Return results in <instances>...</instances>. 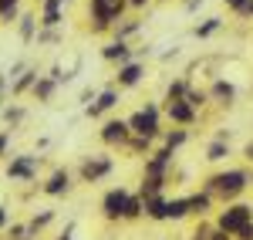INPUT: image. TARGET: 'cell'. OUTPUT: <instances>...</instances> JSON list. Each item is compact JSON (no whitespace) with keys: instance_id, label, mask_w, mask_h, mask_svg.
<instances>
[{"instance_id":"cell-1","label":"cell","mask_w":253,"mask_h":240,"mask_svg":"<svg viewBox=\"0 0 253 240\" xmlns=\"http://www.w3.org/2000/svg\"><path fill=\"white\" fill-rule=\"evenodd\" d=\"M199 190H206L216 200V206L236 203L253 190V169L250 166H219V169H213V173L203 176Z\"/></svg>"},{"instance_id":"cell-2","label":"cell","mask_w":253,"mask_h":240,"mask_svg":"<svg viewBox=\"0 0 253 240\" xmlns=\"http://www.w3.org/2000/svg\"><path fill=\"white\" fill-rule=\"evenodd\" d=\"M125 119H128V129H132L135 139L159 142L162 132H166V115H162V101L159 98H145L135 112H128Z\"/></svg>"},{"instance_id":"cell-3","label":"cell","mask_w":253,"mask_h":240,"mask_svg":"<svg viewBox=\"0 0 253 240\" xmlns=\"http://www.w3.org/2000/svg\"><path fill=\"white\" fill-rule=\"evenodd\" d=\"M88 7V17H91V24H88V31L95 34V38H112V27H115L122 17H128V3L125 0H88L84 3Z\"/></svg>"},{"instance_id":"cell-4","label":"cell","mask_w":253,"mask_h":240,"mask_svg":"<svg viewBox=\"0 0 253 240\" xmlns=\"http://www.w3.org/2000/svg\"><path fill=\"white\" fill-rule=\"evenodd\" d=\"M253 223V203L250 200H236V203H226V206H219L213 213V227L219 234H226V237H240L247 227Z\"/></svg>"},{"instance_id":"cell-5","label":"cell","mask_w":253,"mask_h":240,"mask_svg":"<svg viewBox=\"0 0 253 240\" xmlns=\"http://www.w3.org/2000/svg\"><path fill=\"white\" fill-rule=\"evenodd\" d=\"M115 156L108 152V149H101V152H91V156H81L78 169H75V180L81 186H98V183H105L112 173H115Z\"/></svg>"},{"instance_id":"cell-6","label":"cell","mask_w":253,"mask_h":240,"mask_svg":"<svg viewBox=\"0 0 253 240\" xmlns=\"http://www.w3.org/2000/svg\"><path fill=\"white\" fill-rule=\"evenodd\" d=\"M98 142H101L108 152H125L128 142H132L128 119H122V115H108V119H101V122H98Z\"/></svg>"},{"instance_id":"cell-7","label":"cell","mask_w":253,"mask_h":240,"mask_svg":"<svg viewBox=\"0 0 253 240\" xmlns=\"http://www.w3.org/2000/svg\"><path fill=\"white\" fill-rule=\"evenodd\" d=\"M44 169V156L41 152H17L10 156L7 166H3V176L10 183H34Z\"/></svg>"},{"instance_id":"cell-8","label":"cell","mask_w":253,"mask_h":240,"mask_svg":"<svg viewBox=\"0 0 253 240\" xmlns=\"http://www.w3.org/2000/svg\"><path fill=\"white\" fill-rule=\"evenodd\" d=\"M175 173V152L166 149V145H156L149 156H145V166H142V180H159V183H172Z\"/></svg>"},{"instance_id":"cell-9","label":"cell","mask_w":253,"mask_h":240,"mask_svg":"<svg viewBox=\"0 0 253 240\" xmlns=\"http://www.w3.org/2000/svg\"><path fill=\"white\" fill-rule=\"evenodd\" d=\"M128 196H132V190L128 186H112V190H105L101 193V200H98V213H101V220L105 223H122L125 220V206H128Z\"/></svg>"},{"instance_id":"cell-10","label":"cell","mask_w":253,"mask_h":240,"mask_svg":"<svg viewBox=\"0 0 253 240\" xmlns=\"http://www.w3.org/2000/svg\"><path fill=\"white\" fill-rule=\"evenodd\" d=\"M75 169H68V166H54L47 176H44V183H41L38 190L47 196V200H68L71 193H75Z\"/></svg>"},{"instance_id":"cell-11","label":"cell","mask_w":253,"mask_h":240,"mask_svg":"<svg viewBox=\"0 0 253 240\" xmlns=\"http://www.w3.org/2000/svg\"><path fill=\"white\" fill-rule=\"evenodd\" d=\"M118 101H122V92H118L115 85H105V88H98V98L91 105H84V119H108V115H115Z\"/></svg>"},{"instance_id":"cell-12","label":"cell","mask_w":253,"mask_h":240,"mask_svg":"<svg viewBox=\"0 0 253 240\" xmlns=\"http://www.w3.org/2000/svg\"><path fill=\"white\" fill-rule=\"evenodd\" d=\"M206 95H210V105H216V108H233L236 98H240V88H236L230 78H223V75H213L210 78V85H206Z\"/></svg>"},{"instance_id":"cell-13","label":"cell","mask_w":253,"mask_h":240,"mask_svg":"<svg viewBox=\"0 0 253 240\" xmlns=\"http://www.w3.org/2000/svg\"><path fill=\"white\" fill-rule=\"evenodd\" d=\"M162 115H166V125H172V129H193L196 122H199V112L186 98L162 101Z\"/></svg>"},{"instance_id":"cell-14","label":"cell","mask_w":253,"mask_h":240,"mask_svg":"<svg viewBox=\"0 0 253 240\" xmlns=\"http://www.w3.org/2000/svg\"><path fill=\"white\" fill-rule=\"evenodd\" d=\"M142 81H145V61H138V58H132L128 64H122V68H115V75H112V85H115L118 92H132Z\"/></svg>"},{"instance_id":"cell-15","label":"cell","mask_w":253,"mask_h":240,"mask_svg":"<svg viewBox=\"0 0 253 240\" xmlns=\"http://www.w3.org/2000/svg\"><path fill=\"white\" fill-rule=\"evenodd\" d=\"M98 54H101V61L105 64H112V68H122V64H128V61L135 58V48L132 44H125V41H101V48H98Z\"/></svg>"},{"instance_id":"cell-16","label":"cell","mask_w":253,"mask_h":240,"mask_svg":"<svg viewBox=\"0 0 253 240\" xmlns=\"http://www.w3.org/2000/svg\"><path fill=\"white\" fill-rule=\"evenodd\" d=\"M230 156H233L230 132H216L213 139L206 142V156H203V159L210 162V166H216V169H219V166H226V159H230Z\"/></svg>"},{"instance_id":"cell-17","label":"cell","mask_w":253,"mask_h":240,"mask_svg":"<svg viewBox=\"0 0 253 240\" xmlns=\"http://www.w3.org/2000/svg\"><path fill=\"white\" fill-rule=\"evenodd\" d=\"M186 200H189V220H213V213L219 210L216 200L206 193V190H193V193H186Z\"/></svg>"},{"instance_id":"cell-18","label":"cell","mask_w":253,"mask_h":240,"mask_svg":"<svg viewBox=\"0 0 253 240\" xmlns=\"http://www.w3.org/2000/svg\"><path fill=\"white\" fill-rule=\"evenodd\" d=\"M38 24L41 27H61L64 24V3L61 0H41L38 3Z\"/></svg>"},{"instance_id":"cell-19","label":"cell","mask_w":253,"mask_h":240,"mask_svg":"<svg viewBox=\"0 0 253 240\" xmlns=\"http://www.w3.org/2000/svg\"><path fill=\"white\" fill-rule=\"evenodd\" d=\"M142 31H145V20L135 17V14H128V17H122L115 27H112V38L125 41V44H135V38L142 34Z\"/></svg>"},{"instance_id":"cell-20","label":"cell","mask_w":253,"mask_h":240,"mask_svg":"<svg viewBox=\"0 0 253 240\" xmlns=\"http://www.w3.org/2000/svg\"><path fill=\"white\" fill-rule=\"evenodd\" d=\"M41 75H44V71H41L38 64H31V68H27L24 75H17V78L10 81V98H14V101H20L24 95H31V92H34V85H38V78H41Z\"/></svg>"},{"instance_id":"cell-21","label":"cell","mask_w":253,"mask_h":240,"mask_svg":"<svg viewBox=\"0 0 253 240\" xmlns=\"http://www.w3.org/2000/svg\"><path fill=\"white\" fill-rule=\"evenodd\" d=\"M193 142V129H172V125H166V132H162V139H159V145H166V149H172L175 156L186 149Z\"/></svg>"},{"instance_id":"cell-22","label":"cell","mask_w":253,"mask_h":240,"mask_svg":"<svg viewBox=\"0 0 253 240\" xmlns=\"http://www.w3.org/2000/svg\"><path fill=\"white\" fill-rule=\"evenodd\" d=\"M58 92H61V85H58V81L51 78V75H41L38 85H34V92H31V98L38 101V105H51Z\"/></svg>"},{"instance_id":"cell-23","label":"cell","mask_w":253,"mask_h":240,"mask_svg":"<svg viewBox=\"0 0 253 240\" xmlns=\"http://www.w3.org/2000/svg\"><path fill=\"white\" fill-rule=\"evenodd\" d=\"M27 115H31V112H27L24 101H7V105L0 108V119H3L7 129H20V125L27 122Z\"/></svg>"},{"instance_id":"cell-24","label":"cell","mask_w":253,"mask_h":240,"mask_svg":"<svg viewBox=\"0 0 253 240\" xmlns=\"http://www.w3.org/2000/svg\"><path fill=\"white\" fill-rule=\"evenodd\" d=\"M41 24H38V10H24L17 20V38L24 41V44H34V38H38Z\"/></svg>"},{"instance_id":"cell-25","label":"cell","mask_w":253,"mask_h":240,"mask_svg":"<svg viewBox=\"0 0 253 240\" xmlns=\"http://www.w3.org/2000/svg\"><path fill=\"white\" fill-rule=\"evenodd\" d=\"M58 220V213H54V210H38V213H31V217H27V230H31V237L38 240V237H44V230H47V227H51V223Z\"/></svg>"},{"instance_id":"cell-26","label":"cell","mask_w":253,"mask_h":240,"mask_svg":"<svg viewBox=\"0 0 253 240\" xmlns=\"http://www.w3.org/2000/svg\"><path fill=\"white\" fill-rule=\"evenodd\" d=\"M145 203V220L149 223H169L166 220V206H169V193H162V196H149Z\"/></svg>"},{"instance_id":"cell-27","label":"cell","mask_w":253,"mask_h":240,"mask_svg":"<svg viewBox=\"0 0 253 240\" xmlns=\"http://www.w3.org/2000/svg\"><path fill=\"white\" fill-rule=\"evenodd\" d=\"M223 27H226V20L216 17V14H213V17H203V20L193 27V38H196V41H210V38H216Z\"/></svg>"},{"instance_id":"cell-28","label":"cell","mask_w":253,"mask_h":240,"mask_svg":"<svg viewBox=\"0 0 253 240\" xmlns=\"http://www.w3.org/2000/svg\"><path fill=\"white\" fill-rule=\"evenodd\" d=\"M166 220H169V223L189 220V200H186V193H182V196H169V206H166Z\"/></svg>"},{"instance_id":"cell-29","label":"cell","mask_w":253,"mask_h":240,"mask_svg":"<svg viewBox=\"0 0 253 240\" xmlns=\"http://www.w3.org/2000/svg\"><path fill=\"white\" fill-rule=\"evenodd\" d=\"M189 85H193V81L186 78V75H175V78H169V85H166V95H162V101H179V98H186Z\"/></svg>"},{"instance_id":"cell-30","label":"cell","mask_w":253,"mask_h":240,"mask_svg":"<svg viewBox=\"0 0 253 240\" xmlns=\"http://www.w3.org/2000/svg\"><path fill=\"white\" fill-rule=\"evenodd\" d=\"M138 220H145V203H142V196L132 190L128 206H125V220H122V223H138Z\"/></svg>"},{"instance_id":"cell-31","label":"cell","mask_w":253,"mask_h":240,"mask_svg":"<svg viewBox=\"0 0 253 240\" xmlns=\"http://www.w3.org/2000/svg\"><path fill=\"white\" fill-rule=\"evenodd\" d=\"M61 41H64V31H61V27H54V31H51V27H41L34 44H38V48H51V44H61Z\"/></svg>"},{"instance_id":"cell-32","label":"cell","mask_w":253,"mask_h":240,"mask_svg":"<svg viewBox=\"0 0 253 240\" xmlns=\"http://www.w3.org/2000/svg\"><path fill=\"white\" fill-rule=\"evenodd\" d=\"M159 142H149V139H135L132 136V142H128V149H125V156H135V159H145L152 149H156Z\"/></svg>"},{"instance_id":"cell-33","label":"cell","mask_w":253,"mask_h":240,"mask_svg":"<svg viewBox=\"0 0 253 240\" xmlns=\"http://www.w3.org/2000/svg\"><path fill=\"white\" fill-rule=\"evenodd\" d=\"M186 101H189V105H193L196 112H203V108H206V105H210V95H206V88H199V85H189V92H186Z\"/></svg>"},{"instance_id":"cell-34","label":"cell","mask_w":253,"mask_h":240,"mask_svg":"<svg viewBox=\"0 0 253 240\" xmlns=\"http://www.w3.org/2000/svg\"><path fill=\"white\" fill-rule=\"evenodd\" d=\"M125 3H128V14L142 17V14H145V10H149V7H152L156 0H125Z\"/></svg>"},{"instance_id":"cell-35","label":"cell","mask_w":253,"mask_h":240,"mask_svg":"<svg viewBox=\"0 0 253 240\" xmlns=\"http://www.w3.org/2000/svg\"><path fill=\"white\" fill-rule=\"evenodd\" d=\"M223 3H226V10L236 14V17H243V10L250 7V0H223Z\"/></svg>"},{"instance_id":"cell-36","label":"cell","mask_w":253,"mask_h":240,"mask_svg":"<svg viewBox=\"0 0 253 240\" xmlns=\"http://www.w3.org/2000/svg\"><path fill=\"white\" fill-rule=\"evenodd\" d=\"M10 156V129H0V159Z\"/></svg>"},{"instance_id":"cell-37","label":"cell","mask_w":253,"mask_h":240,"mask_svg":"<svg viewBox=\"0 0 253 240\" xmlns=\"http://www.w3.org/2000/svg\"><path fill=\"white\" fill-rule=\"evenodd\" d=\"M14 223V217H10V206L7 203H0V234H7V227Z\"/></svg>"},{"instance_id":"cell-38","label":"cell","mask_w":253,"mask_h":240,"mask_svg":"<svg viewBox=\"0 0 253 240\" xmlns=\"http://www.w3.org/2000/svg\"><path fill=\"white\" fill-rule=\"evenodd\" d=\"M7 95H10V78H7V71H0V108L7 105Z\"/></svg>"},{"instance_id":"cell-39","label":"cell","mask_w":253,"mask_h":240,"mask_svg":"<svg viewBox=\"0 0 253 240\" xmlns=\"http://www.w3.org/2000/svg\"><path fill=\"white\" fill-rule=\"evenodd\" d=\"M95 98H98V88H81V95H78V105L84 108V105H91Z\"/></svg>"},{"instance_id":"cell-40","label":"cell","mask_w":253,"mask_h":240,"mask_svg":"<svg viewBox=\"0 0 253 240\" xmlns=\"http://www.w3.org/2000/svg\"><path fill=\"white\" fill-rule=\"evenodd\" d=\"M240 159H243V166H250V169H253V139L240 149Z\"/></svg>"},{"instance_id":"cell-41","label":"cell","mask_w":253,"mask_h":240,"mask_svg":"<svg viewBox=\"0 0 253 240\" xmlns=\"http://www.w3.org/2000/svg\"><path fill=\"white\" fill-rule=\"evenodd\" d=\"M203 3H206V0H182V10H186V14H196V10H203Z\"/></svg>"},{"instance_id":"cell-42","label":"cell","mask_w":253,"mask_h":240,"mask_svg":"<svg viewBox=\"0 0 253 240\" xmlns=\"http://www.w3.org/2000/svg\"><path fill=\"white\" fill-rule=\"evenodd\" d=\"M179 54H182L179 48H169V51H162V54H159V61L166 64V61H175V58H179Z\"/></svg>"},{"instance_id":"cell-43","label":"cell","mask_w":253,"mask_h":240,"mask_svg":"<svg viewBox=\"0 0 253 240\" xmlns=\"http://www.w3.org/2000/svg\"><path fill=\"white\" fill-rule=\"evenodd\" d=\"M51 240H75V223H68V227L61 230L58 237H51Z\"/></svg>"},{"instance_id":"cell-44","label":"cell","mask_w":253,"mask_h":240,"mask_svg":"<svg viewBox=\"0 0 253 240\" xmlns=\"http://www.w3.org/2000/svg\"><path fill=\"white\" fill-rule=\"evenodd\" d=\"M44 149H51V139H47V136H41V139H38V152H44Z\"/></svg>"},{"instance_id":"cell-45","label":"cell","mask_w":253,"mask_h":240,"mask_svg":"<svg viewBox=\"0 0 253 240\" xmlns=\"http://www.w3.org/2000/svg\"><path fill=\"white\" fill-rule=\"evenodd\" d=\"M236 240H253V223H250V227H247V230H243V234H240Z\"/></svg>"},{"instance_id":"cell-46","label":"cell","mask_w":253,"mask_h":240,"mask_svg":"<svg viewBox=\"0 0 253 240\" xmlns=\"http://www.w3.org/2000/svg\"><path fill=\"white\" fill-rule=\"evenodd\" d=\"M20 0H0V10H7V7H17Z\"/></svg>"},{"instance_id":"cell-47","label":"cell","mask_w":253,"mask_h":240,"mask_svg":"<svg viewBox=\"0 0 253 240\" xmlns=\"http://www.w3.org/2000/svg\"><path fill=\"white\" fill-rule=\"evenodd\" d=\"M243 20H253V0H250V7L243 10Z\"/></svg>"},{"instance_id":"cell-48","label":"cell","mask_w":253,"mask_h":240,"mask_svg":"<svg viewBox=\"0 0 253 240\" xmlns=\"http://www.w3.org/2000/svg\"><path fill=\"white\" fill-rule=\"evenodd\" d=\"M210 240H233V237H226V234H219V230H213V237Z\"/></svg>"},{"instance_id":"cell-49","label":"cell","mask_w":253,"mask_h":240,"mask_svg":"<svg viewBox=\"0 0 253 240\" xmlns=\"http://www.w3.org/2000/svg\"><path fill=\"white\" fill-rule=\"evenodd\" d=\"M61 3H64V7H68V3H71V0H61Z\"/></svg>"},{"instance_id":"cell-50","label":"cell","mask_w":253,"mask_h":240,"mask_svg":"<svg viewBox=\"0 0 253 240\" xmlns=\"http://www.w3.org/2000/svg\"><path fill=\"white\" fill-rule=\"evenodd\" d=\"M0 240H3V234H0Z\"/></svg>"},{"instance_id":"cell-51","label":"cell","mask_w":253,"mask_h":240,"mask_svg":"<svg viewBox=\"0 0 253 240\" xmlns=\"http://www.w3.org/2000/svg\"><path fill=\"white\" fill-rule=\"evenodd\" d=\"M38 3H41V0H38Z\"/></svg>"}]
</instances>
